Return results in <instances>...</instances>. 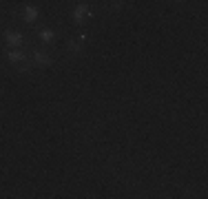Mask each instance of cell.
<instances>
[{"label": "cell", "mask_w": 208, "mask_h": 199, "mask_svg": "<svg viewBox=\"0 0 208 199\" xmlns=\"http://www.w3.org/2000/svg\"><path fill=\"white\" fill-rule=\"evenodd\" d=\"M42 38H44V40H51V38H53V31H44Z\"/></svg>", "instance_id": "6"}, {"label": "cell", "mask_w": 208, "mask_h": 199, "mask_svg": "<svg viewBox=\"0 0 208 199\" xmlns=\"http://www.w3.org/2000/svg\"><path fill=\"white\" fill-rule=\"evenodd\" d=\"M7 40H9L11 44H20V40H22V36H20V33H9V36H7Z\"/></svg>", "instance_id": "4"}, {"label": "cell", "mask_w": 208, "mask_h": 199, "mask_svg": "<svg viewBox=\"0 0 208 199\" xmlns=\"http://www.w3.org/2000/svg\"><path fill=\"white\" fill-rule=\"evenodd\" d=\"M36 16H38V11H36V9H27V20H33Z\"/></svg>", "instance_id": "5"}, {"label": "cell", "mask_w": 208, "mask_h": 199, "mask_svg": "<svg viewBox=\"0 0 208 199\" xmlns=\"http://www.w3.org/2000/svg\"><path fill=\"white\" fill-rule=\"evenodd\" d=\"M82 40H84V38H80V40H71V42H69V51H80V49H82Z\"/></svg>", "instance_id": "2"}, {"label": "cell", "mask_w": 208, "mask_h": 199, "mask_svg": "<svg viewBox=\"0 0 208 199\" xmlns=\"http://www.w3.org/2000/svg\"><path fill=\"white\" fill-rule=\"evenodd\" d=\"M33 62H36V64H42V66H49V64H51V58H49L47 53H40V51H38V53H33Z\"/></svg>", "instance_id": "1"}, {"label": "cell", "mask_w": 208, "mask_h": 199, "mask_svg": "<svg viewBox=\"0 0 208 199\" xmlns=\"http://www.w3.org/2000/svg\"><path fill=\"white\" fill-rule=\"evenodd\" d=\"M9 60L18 64V62H22V60H24V56H22V53H18V51H11V53H9Z\"/></svg>", "instance_id": "3"}]
</instances>
